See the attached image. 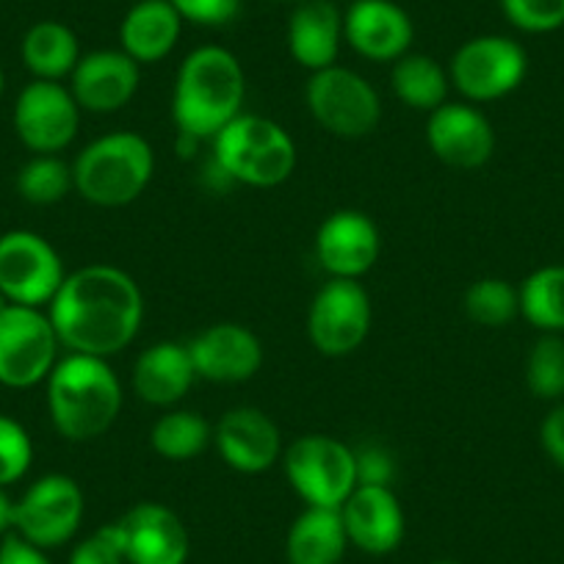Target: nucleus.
I'll return each mask as SVG.
<instances>
[{
	"mask_svg": "<svg viewBox=\"0 0 564 564\" xmlns=\"http://www.w3.org/2000/svg\"><path fill=\"white\" fill-rule=\"evenodd\" d=\"M62 349L69 355L108 357L128 349L144 322V296L128 271L91 263L67 274L47 305Z\"/></svg>",
	"mask_w": 564,
	"mask_h": 564,
	"instance_id": "nucleus-1",
	"label": "nucleus"
},
{
	"mask_svg": "<svg viewBox=\"0 0 564 564\" xmlns=\"http://www.w3.org/2000/svg\"><path fill=\"white\" fill-rule=\"evenodd\" d=\"M247 75L236 53L221 45H203L183 58L177 69L172 119L183 139L214 141L243 113Z\"/></svg>",
	"mask_w": 564,
	"mask_h": 564,
	"instance_id": "nucleus-2",
	"label": "nucleus"
},
{
	"mask_svg": "<svg viewBox=\"0 0 564 564\" xmlns=\"http://www.w3.org/2000/svg\"><path fill=\"white\" fill-rule=\"evenodd\" d=\"M45 384L53 430L69 443L97 441L122 412V382L102 357L67 351Z\"/></svg>",
	"mask_w": 564,
	"mask_h": 564,
	"instance_id": "nucleus-3",
	"label": "nucleus"
},
{
	"mask_svg": "<svg viewBox=\"0 0 564 564\" xmlns=\"http://www.w3.org/2000/svg\"><path fill=\"white\" fill-rule=\"evenodd\" d=\"M155 175L153 144L133 130L89 141L73 161L75 192L97 208H124L148 192Z\"/></svg>",
	"mask_w": 564,
	"mask_h": 564,
	"instance_id": "nucleus-4",
	"label": "nucleus"
},
{
	"mask_svg": "<svg viewBox=\"0 0 564 564\" xmlns=\"http://www.w3.org/2000/svg\"><path fill=\"white\" fill-rule=\"evenodd\" d=\"M216 170L252 188H274L296 170V144L280 122L241 113L214 139Z\"/></svg>",
	"mask_w": 564,
	"mask_h": 564,
	"instance_id": "nucleus-5",
	"label": "nucleus"
},
{
	"mask_svg": "<svg viewBox=\"0 0 564 564\" xmlns=\"http://www.w3.org/2000/svg\"><path fill=\"white\" fill-rule=\"evenodd\" d=\"M289 485L305 507L340 509L357 487L355 448L333 435H305L282 452Z\"/></svg>",
	"mask_w": 564,
	"mask_h": 564,
	"instance_id": "nucleus-6",
	"label": "nucleus"
},
{
	"mask_svg": "<svg viewBox=\"0 0 564 564\" xmlns=\"http://www.w3.org/2000/svg\"><path fill=\"white\" fill-rule=\"evenodd\" d=\"M62 344L42 307L0 305V384L12 390L36 388L51 377Z\"/></svg>",
	"mask_w": 564,
	"mask_h": 564,
	"instance_id": "nucleus-7",
	"label": "nucleus"
},
{
	"mask_svg": "<svg viewBox=\"0 0 564 564\" xmlns=\"http://www.w3.org/2000/svg\"><path fill=\"white\" fill-rule=\"evenodd\" d=\"M529 75V53L518 40L503 34H481L463 42L448 64L452 86L465 102H492L512 95Z\"/></svg>",
	"mask_w": 564,
	"mask_h": 564,
	"instance_id": "nucleus-8",
	"label": "nucleus"
},
{
	"mask_svg": "<svg viewBox=\"0 0 564 564\" xmlns=\"http://www.w3.org/2000/svg\"><path fill=\"white\" fill-rule=\"evenodd\" d=\"M305 102L311 117L338 139H362L373 133L382 119L377 89L360 73L340 64L311 73Z\"/></svg>",
	"mask_w": 564,
	"mask_h": 564,
	"instance_id": "nucleus-9",
	"label": "nucleus"
},
{
	"mask_svg": "<svg viewBox=\"0 0 564 564\" xmlns=\"http://www.w3.org/2000/svg\"><path fill=\"white\" fill-rule=\"evenodd\" d=\"M67 280L62 254L34 230L0 236V296L12 305L47 307Z\"/></svg>",
	"mask_w": 564,
	"mask_h": 564,
	"instance_id": "nucleus-10",
	"label": "nucleus"
},
{
	"mask_svg": "<svg viewBox=\"0 0 564 564\" xmlns=\"http://www.w3.org/2000/svg\"><path fill=\"white\" fill-rule=\"evenodd\" d=\"M84 514L86 498L78 481L67 474H47L14 501V534L53 551L78 534Z\"/></svg>",
	"mask_w": 564,
	"mask_h": 564,
	"instance_id": "nucleus-11",
	"label": "nucleus"
},
{
	"mask_svg": "<svg viewBox=\"0 0 564 564\" xmlns=\"http://www.w3.org/2000/svg\"><path fill=\"white\" fill-rule=\"evenodd\" d=\"M371 296L360 280H329L313 296L307 335L324 357H349L371 333Z\"/></svg>",
	"mask_w": 564,
	"mask_h": 564,
	"instance_id": "nucleus-12",
	"label": "nucleus"
},
{
	"mask_svg": "<svg viewBox=\"0 0 564 564\" xmlns=\"http://www.w3.org/2000/svg\"><path fill=\"white\" fill-rule=\"evenodd\" d=\"M14 133L34 155H58L75 141L80 106L69 86L58 80H31L14 102Z\"/></svg>",
	"mask_w": 564,
	"mask_h": 564,
	"instance_id": "nucleus-13",
	"label": "nucleus"
},
{
	"mask_svg": "<svg viewBox=\"0 0 564 564\" xmlns=\"http://www.w3.org/2000/svg\"><path fill=\"white\" fill-rule=\"evenodd\" d=\"M426 144L452 170L474 172L496 153V130L474 102H443L426 119Z\"/></svg>",
	"mask_w": 564,
	"mask_h": 564,
	"instance_id": "nucleus-14",
	"label": "nucleus"
},
{
	"mask_svg": "<svg viewBox=\"0 0 564 564\" xmlns=\"http://www.w3.org/2000/svg\"><path fill=\"white\" fill-rule=\"evenodd\" d=\"M128 564H186L192 536L181 514L159 501H141L117 520Z\"/></svg>",
	"mask_w": 564,
	"mask_h": 564,
	"instance_id": "nucleus-15",
	"label": "nucleus"
},
{
	"mask_svg": "<svg viewBox=\"0 0 564 564\" xmlns=\"http://www.w3.org/2000/svg\"><path fill=\"white\" fill-rule=\"evenodd\" d=\"M382 238L362 210H335L316 232V260L329 280H360L377 265Z\"/></svg>",
	"mask_w": 564,
	"mask_h": 564,
	"instance_id": "nucleus-16",
	"label": "nucleus"
},
{
	"mask_svg": "<svg viewBox=\"0 0 564 564\" xmlns=\"http://www.w3.org/2000/svg\"><path fill=\"white\" fill-rule=\"evenodd\" d=\"M221 463L236 474H265L282 459L280 426L258 406H232L219 417L214 430Z\"/></svg>",
	"mask_w": 564,
	"mask_h": 564,
	"instance_id": "nucleus-17",
	"label": "nucleus"
},
{
	"mask_svg": "<svg viewBox=\"0 0 564 564\" xmlns=\"http://www.w3.org/2000/svg\"><path fill=\"white\" fill-rule=\"evenodd\" d=\"M412 40V18L393 0H355L344 12V42L368 62H399L410 53Z\"/></svg>",
	"mask_w": 564,
	"mask_h": 564,
	"instance_id": "nucleus-18",
	"label": "nucleus"
},
{
	"mask_svg": "<svg viewBox=\"0 0 564 564\" xmlns=\"http://www.w3.org/2000/svg\"><path fill=\"white\" fill-rule=\"evenodd\" d=\"M197 379L238 384L252 379L263 366V344L249 327L236 322L210 324L188 340Z\"/></svg>",
	"mask_w": 564,
	"mask_h": 564,
	"instance_id": "nucleus-19",
	"label": "nucleus"
},
{
	"mask_svg": "<svg viewBox=\"0 0 564 564\" xmlns=\"http://www.w3.org/2000/svg\"><path fill=\"white\" fill-rule=\"evenodd\" d=\"M349 545L368 556H388L404 542L406 520L393 487H355L340 507Z\"/></svg>",
	"mask_w": 564,
	"mask_h": 564,
	"instance_id": "nucleus-20",
	"label": "nucleus"
},
{
	"mask_svg": "<svg viewBox=\"0 0 564 564\" xmlns=\"http://www.w3.org/2000/svg\"><path fill=\"white\" fill-rule=\"evenodd\" d=\"M141 84V64L124 51L84 53L69 75V91L80 111L117 113L135 97Z\"/></svg>",
	"mask_w": 564,
	"mask_h": 564,
	"instance_id": "nucleus-21",
	"label": "nucleus"
},
{
	"mask_svg": "<svg viewBox=\"0 0 564 564\" xmlns=\"http://www.w3.org/2000/svg\"><path fill=\"white\" fill-rule=\"evenodd\" d=\"M197 382L192 351L188 344L177 340H159L150 349L141 351L133 362V393L144 404L153 406H175L186 399L192 384Z\"/></svg>",
	"mask_w": 564,
	"mask_h": 564,
	"instance_id": "nucleus-22",
	"label": "nucleus"
},
{
	"mask_svg": "<svg viewBox=\"0 0 564 564\" xmlns=\"http://www.w3.org/2000/svg\"><path fill=\"white\" fill-rule=\"evenodd\" d=\"M344 45V12L333 0H302L289 20L291 58L307 73L338 64Z\"/></svg>",
	"mask_w": 564,
	"mask_h": 564,
	"instance_id": "nucleus-23",
	"label": "nucleus"
},
{
	"mask_svg": "<svg viewBox=\"0 0 564 564\" xmlns=\"http://www.w3.org/2000/svg\"><path fill=\"white\" fill-rule=\"evenodd\" d=\"M183 18L170 0H135L119 23V51L135 64H159L177 47Z\"/></svg>",
	"mask_w": 564,
	"mask_h": 564,
	"instance_id": "nucleus-24",
	"label": "nucleus"
},
{
	"mask_svg": "<svg viewBox=\"0 0 564 564\" xmlns=\"http://www.w3.org/2000/svg\"><path fill=\"white\" fill-rule=\"evenodd\" d=\"M349 551L340 509L305 507L285 536L289 564H340Z\"/></svg>",
	"mask_w": 564,
	"mask_h": 564,
	"instance_id": "nucleus-25",
	"label": "nucleus"
},
{
	"mask_svg": "<svg viewBox=\"0 0 564 564\" xmlns=\"http://www.w3.org/2000/svg\"><path fill=\"white\" fill-rule=\"evenodd\" d=\"M25 69L34 75V80H58L73 75L80 62V42L69 25L58 20H40L31 25L20 45Z\"/></svg>",
	"mask_w": 564,
	"mask_h": 564,
	"instance_id": "nucleus-26",
	"label": "nucleus"
},
{
	"mask_svg": "<svg viewBox=\"0 0 564 564\" xmlns=\"http://www.w3.org/2000/svg\"><path fill=\"white\" fill-rule=\"evenodd\" d=\"M390 86L393 95L404 102L412 111L432 113L448 102V89H452V78L443 64L426 53H406L399 62H393V73H390Z\"/></svg>",
	"mask_w": 564,
	"mask_h": 564,
	"instance_id": "nucleus-27",
	"label": "nucleus"
},
{
	"mask_svg": "<svg viewBox=\"0 0 564 564\" xmlns=\"http://www.w3.org/2000/svg\"><path fill=\"white\" fill-rule=\"evenodd\" d=\"M520 316L542 335H564V265H540L520 282Z\"/></svg>",
	"mask_w": 564,
	"mask_h": 564,
	"instance_id": "nucleus-28",
	"label": "nucleus"
},
{
	"mask_svg": "<svg viewBox=\"0 0 564 564\" xmlns=\"http://www.w3.org/2000/svg\"><path fill=\"white\" fill-rule=\"evenodd\" d=\"M214 443V426L199 412L170 410L153 423L150 446L170 463H188Z\"/></svg>",
	"mask_w": 564,
	"mask_h": 564,
	"instance_id": "nucleus-29",
	"label": "nucleus"
},
{
	"mask_svg": "<svg viewBox=\"0 0 564 564\" xmlns=\"http://www.w3.org/2000/svg\"><path fill=\"white\" fill-rule=\"evenodd\" d=\"M463 307L476 327L501 329L520 316V294L509 280L481 276L465 291Z\"/></svg>",
	"mask_w": 564,
	"mask_h": 564,
	"instance_id": "nucleus-30",
	"label": "nucleus"
},
{
	"mask_svg": "<svg viewBox=\"0 0 564 564\" xmlns=\"http://www.w3.org/2000/svg\"><path fill=\"white\" fill-rule=\"evenodd\" d=\"M75 192L73 164L58 155H34L18 172V194L31 205H56Z\"/></svg>",
	"mask_w": 564,
	"mask_h": 564,
	"instance_id": "nucleus-31",
	"label": "nucleus"
},
{
	"mask_svg": "<svg viewBox=\"0 0 564 564\" xmlns=\"http://www.w3.org/2000/svg\"><path fill=\"white\" fill-rule=\"evenodd\" d=\"M525 388L540 401L564 399V338L540 335L525 357Z\"/></svg>",
	"mask_w": 564,
	"mask_h": 564,
	"instance_id": "nucleus-32",
	"label": "nucleus"
},
{
	"mask_svg": "<svg viewBox=\"0 0 564 564\" xmlns=\"http://www.w3.org/2000/svg\"><path fill=\"white\" fill-rule=\"evenodd\" d=\"M34 463V441L29 430L14 417L0 412V487L23 479Z\"/></svg>",
	"mask_w": 564,
	"mask_h": 564,
	"instance_id": "nucleus-33",
	"label": "nucleus"
},
{
	"mask_svg": "<svg viewBox=\"0 0 564 564\" xmlns=\"http://www.w3.org/2000/svg\"><path fill=\"white\" fill-rule=\"evenodd\" d=\"M509 23L523 34H553L564 25V0H498Z\"/></svg>",
	"mask_w": 564,
	"mask_h": 564,
	"instance_id": "nucleus-34",
	"label": "nucleus"
},
{
	"mask_svg": "<svg viewBox=\"0 0 564 564\" xmlns=\"http://www.w3.org/2000/svg\"><path fill=\"white\" fill-rule=\"evenodd\" d=\"M67 564H128L117 523L102 525V529H97L95 534L75 542Z\"/></svg>",
	"mask_w": 564,
	"mask_h": 564,
	"instance_id": "nucleus-35",
	"label": "nucleus"
},
{
	"mask_svg": "<svg viewBox=\"0 0 564 564\" xmlns=\"http://www.w3.org/2000/svg\"><path fill=\"white\" fill-rule=\"evenodd\" d=\"M183 23L221 29L241 14V0H170Z\"/></svg>",
	"mask_w": 564,
	"mask_h": 564,
	"instance_id": "nucleus-36",
	"label": "nucleus"
},
{
	"mask_svg": "<svg viewBox=\"0 0 564 564\" xmlns=\"http://www.w3.org/2000/svg\"><path fill=\"white\" fill-rule=\"evenodd\" d=\"M355 470L357 487H393L395 459L382 443H366V446L355 448Z\"/></svg>",
	"mask_w": 564,
	"mask_h": 564,
	"instance_id": "nucleus-37",
	"label": "nucleus"
},
{
	"mask_svg": "<svg viewBox=\"0 0 564 564\" xmlns=\"http://www.w3.org/2000/svg\"><path fill=\"white\" fill-rule=\"evenodd\" d=\"M540 446L547 454V459L564 470V401H556L542 417Z\"/></svg>",
	"mask_w": 564,
	"mask_h": 564,
	"instance_id": "nucleus-38",
	"label": "nucleus"
},
{
	"mask_svg": "<svg viewBox=\"0 0 564 564\" xmlns=\"http://www.w3.org/2000/svg\"><path fill=\"white\" fill-rule=\"evenodd\" d=\"M0 564H53L47 558V551L31 545L29 540H23L20 534H7L0 536Z\"/></svg>",
	"mask_w": 564,
	"mask_h": 564,
	"instance_id": "nucleus-39",
	"label": "nucleus"
},
{
	"mask_svg": "<svg viewBox=\"0 0 564 564\" xmlns=\"http://www.w3.org/2000/svg\"><path fill=\"white\" fill-rule=\"evenodd\" d=\"M14 531V498L9 496L7 487H0V536Z\"/></svg>",
	"mask_w": 564,
	"mask_h": 564,
	"instance_id": "nucleus-40",
	"label": "nucleus"
},
{
	"mask_svg": "<svg viewBox=\"0 0 564 564\" xmlns=\"http://www.w3.org/2000/svg\"><path fill=\"white\" fill-rule=\"evenodd\" d=\"M3 89H7V75H3V69H0V97H3Z\"/></svg>",
	"mask_w": 564,
	"mask_h": 564,
	"instance_id": "nucleus-41",
	"label": "nucleus"
},
{
	"mask_svg": "<svg viewBox=\"0 0 564 564\" xmlns=\"http://www.w3.org/2000/svg\"><path fill=\"white\" fill-rule=\"evenodd\" d=\"M274 3H302V0H274Z\"/></svg>",
	"mask_w": 564,
	"mask_h": 564,
	"instance_id": "nucleus-42",
	"label": "nucleus"
},
{
	"mask_svg": "<svg viewBox=\"0 0 564 564\" xmlns=\"http://www.w3.org/2000/svg\"><path fill=\"white\" fill-rule=\"evenodd\" d=\"M435 564H459V562H452V558H441V562H435Z\"/></svg>",
	"mask_w": 564,
	"mask_h": 564,
	"instance_id": "nucleus-43",
	"label": "nucleus"
},
{
	"mask_svg": "<svg viewBox=\"0 0 564 564\" xmlns=\"http://www.w3.org/2000/svg\"><path fill=\"white\" fill-rule=\"evenodd\" d=\"M130 3H135V0H130Z\"/></svg>",
	"mask_w": 564,
	"mask_h": 564,
	"instance_id": "nucleus-44",
	"label": "nucleus"
}]
</instances>
